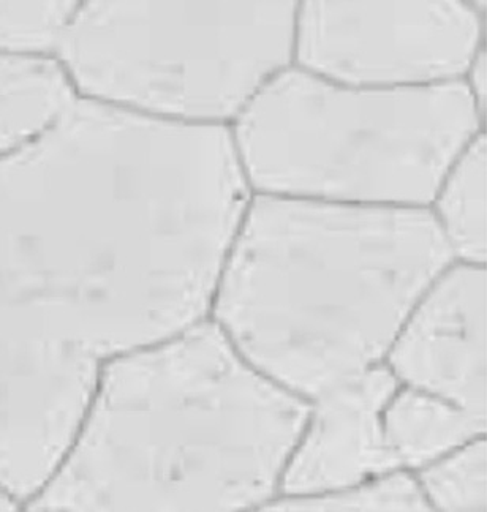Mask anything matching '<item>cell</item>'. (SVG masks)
Here are the masks:
<instances>
[{"instance_id":"obj_1","label":"cell","mask_w":487,"mask_h":512,"mask_svg":"<svg viewBox=\"0 0 487 512\" xmlns=\"http://www.w3.org/2000/svg\"><path fill=\"white\" fill-rule=\"evenodd\" d=\"M227 125L76 97L0 157V304L97 361L211 315L252 200Z\"/></svg>"},{"instance_id":"obj_2","label":"cell","mask_w":487,"mask_h":512,"mask_svg":"<svg viewBox=\"0 0 487 512\" xmlns=\"http://www.w3.org/2000/svg\"><path fill=\"white\" fill-rule=\"evenodd\" d=\"M309 408L253 369L208 318L100 364L72 445L29 505L249 511L280 490Z\"/></svg>"},{"instance_id":"obj_3","label":"cell","mask_w":487,"mask_h":512,"mask_svg":"<svg viewBox=\"0 0 487 512\" xmlns=\"http://www.w3.org/2000/svg\"><path fill=\"white\" fill-rule=\"evenodd\" d=\"M451 263L429 208L253 195L209 318L253 369L307 402L385 364Z\"/></svg>"},{"instance_id":"obj_4","label":"cell","mask_w":487,"mask_h":512,"mask_svg":"<svg viewBox=\"0 0 487 512\" xmlns=\"http://www.w3.org/2000/svg\"><path fill=\"white\" fill-rule=\"evenodd\" d=\"M484 122L464 81L367 89L291 65L230 128L253 195L429 208Z\"/></svg>"},{"instance_id":"obj_5","label":"cell","mask_w":487,"mask_h":512,"mask_svg":"<svg viewBox=\"0 0 487 512\" xmlns=\"http://www.w3.org/2000/svg\"><path fill=\"white\" fill-rule=\"evenodd\" d=\"M296 10L293 0H89L54 57L78 97L231 127L293 65Z\"/></svg>"},{"instance_id":"obj_6","label":"cell","mask_w":487,"mask_h":512,"mask_svg":"<svg viewBox=\"0 0 487 512\" xmlns=\"http://www.w3.org/2000/svg\"><path fill=\"white\" fill-rule=\"evenodd\" d=\"M484 8L461 0L298 2L293 65L331 83H457L484 48Z\"/></svg>"},{"instance_id":"obj_7","label":"cell","mask_w":487,"mask_h":512,"mask_svg":"<svg viewBox=\"0 0 487 512\" xmlns=\"http://www.w3.org/2000/svg\"><path fill=\"white\" fill-rule=\"evenodd\" d=\"M102 362L38 339L0 305V492L27 506L72 445Z\"/></svg>"},{"instance_id":"obj_8","label":"cell","mask_w":487,"mask_h":512,"mask_svg":"<svg viewBox=\"0 0 487 512\" xmlns=\"http://www.w3.org/2000/svg\"><path fill=\"white\" fill-rule=\"evenodd\" d=\"M399 386L486 421V266L454 261L416 302L385 359Z\"/></svg>"},{"instance_id":"obj_9","label":"cell","mask_w":487,"mask_h":512,"mask_svg":"<svg viewBox=\"0 0 487 512\" xmlns=\"http://www.w3.org/2000/svg\"><path fill=\"white\" fill-rule=\"evenodd\" d=\"M399 388L382 364L312 400L280 490L299 497L339 494L402 471L383 426Z\"/></svg>"},{"instance_id":"obj_10","label":"cell","mask_w":487,"mask_h":512,"mask_svg":"<svg viewBox=\"0 0 487 512\" xmlns=\"http://www.w3.org/2000/svg\"><path fill=\"white\" fill-rule=\"evenodd\" d=\"M383 426L401 470L420 471L480 440L486 421L431 394L404 388L389 400Z\"/></svg>"},{"instance_id":"obj_11","label":"cell","mask_w":487,"mask_h":512,"mask_svg":"<svg viewBox=\"0 0 487 512\" xmlns=\"http://www.w3.org/2000/svg\"><path fill=\"white\" fill-rule=\"evenodd\" d=\"M76 97L56 57L0 54V157L46 132Z\"/></svg>"},{"instance_id":"obj_12","label":"cell","mask_w":487,"mask_h":512,"mask_svg":"<svg viewBox=\"0 0 487 512\" xmlns=\"http://www.w3.org/2000/svg\"><path fill=\"white\" fill-rule=\"evenodd\" d=\"M454 261L486 266L487 138L481 132L454 160L431 206Z\"/></svg>"},{"instance_id":"obj_13","label":"cell","mask_w":487,"mask_h":512,"mask_svg":"<svg viewBox=\"0 0 487 512\" xmlns=\"http://www.w3.org/2000/svg\"><path fill=\"white\" fill-rule=\"evenodd\" d=\"M246 512H432L415 476L405 471L328 495H285Z\"/></svg>"},{"instance_id":"obj_14","label":"cell","mask_w":487,"mask_h":512,"mask_svg":"<svg viewBox=\"0 0 487 512\" xmlns=\"http://www.w3.org/2000/svg\"><path fill=\"white\" fill-rule=\"evenodd\" d=\"M415 479L432 512H486V443L480 438L457 449Z\"/></svg>"},{"instance_id":"obj_15","label":"cell","mask_w":487,"mask_h":512,"mask_svg":"<svg viewBox=\"0 0 487 512\" xmlns=\"http://www.w3.org/2000/svg\"><path fill=\"white\" fill-rule=\"evenodd\" d=\"M76 0H0V54L54 57Z\"/></svg>"},{"instance_id":"obj_16","label":"cell","mask_w":487,"mask_h":512,"mask_svg":"<svg viewBox=\"0 0 487 512\" xmlns=\"http://www.w3.org/2000/svg\"><path fill=\"white\" fill-rule=\"evenodd\" d=\"M464 84L475 100L478 110L486 116L487 110V53L486 46L476 54L469 70L465 73Z\"/></svg>"},{"instance_id":"obj_17","label":"cell","mask_w":487,"mask_h":512,"mask_svg":"<svg viewBox=\"0 0 487 512\" xmlns=\"http://www.w3.org/2000/svg\"><path fill=\"white\" fill-rule=\"evenodd\" d=\"M23 508L24 506L19 505L18 501L0 492V512H21Z\"/></svg>"},{"instance_id":"obj_18","label":"cell","mask_w":487,"mask_h":512,"mask_svg":"<svg viewBox=\"0 0 487 512\" xmlns=\"http://www.w3.org/2000/svg\"><path fill=\"white\" fill-rule=\"evenodd\" d=\"M21 512H59V511H53V509L40 508V506L27 505V506H24L23 511H21Z\"/></svg>"}]
</instances>
